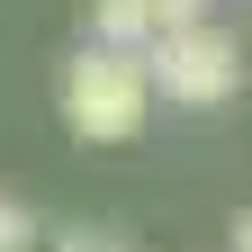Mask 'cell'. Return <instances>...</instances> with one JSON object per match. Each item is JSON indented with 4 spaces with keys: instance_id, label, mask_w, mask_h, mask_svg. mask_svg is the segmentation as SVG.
<instances>
[{
    "instance_id": "obj_1",
    "label": "cell",
    "mask_w": 252,
    "mask_h": 252,
    "mask_svg": "<svg viewBox=\"0 0 252 252\" xmlns=\"http://www.w3.org/2000/svg\"><path fill=\"white\" fill-rule=\"evenodd\" d=\"M54 108L81 144H126L144 135L153 117V81H144V54H108V45H81L54 81Z\"/></svg>"
},
{
    "instance_id": "obj_2",
    "label": "cell",
    "mask_w": 252,
    "mask_h": 252,
    "mask_svg": "<svg viewBox=\"0 0 252 252\" xmlns=\"http://www.w3.org/2000/svg\"><path fill=\"white\" fill-rule=\"evenodd\" d=\"M144 81L162 90L171 108H225L234 90H243V45H234L216 18L171 27V36H153V45H144Z\"/></svg>"
},
{
    "instance_id": "obj_3",
    "label": "cell",
    "mask_w": 252,
    "mask_h": 252,
    "mask_svg": "<svg viewBox=\"0 0 252 252\" xmlns=\"http://www.w3.org/2000/svg\"><path fill=\"white\" fill-rule=\"evenodd\" d=\"M90 45H108V54H144V45H153L144 0H90Z\"/></svg>"
},
{
    "instance_id": "obj_4",
    "label": "cell",
    "mask_w": 252,
    "mask_h": 252,
    "mask_svg": "<svg viewBox=\"0 0 252 252\" xmlns=\"http://www.w3.org/2000/svg\"><path fill=\"white\" fill-rule=\"evenodd\" d=\"M0 252H36V216H27L9 189H0Z\"/></svg>"
},
{
    "instance_id": "obj_5",
    "label": "cell",
    "mask_w": 252,
    "mask_h": 252,
    "mask_svg": "<svg viewBox=\"0 0 252 252\" xmlns=\"http://www.w3.org/2000/svg\"><path fill=\"white\" fill-rule=\"evenodd\" d=\"M144 18H153V36H171V27H198L207 18V0H144Z\"/></svg>"
},
{
    "instance_id": "obj_6",
    "label": "cell",
    "mask_w": 252,
    "mask_h": 252,
    "mask_svg": "<svg viewBox=\"0 0 252 252\" xmlns=\"http://www.w3.org/2000/svg\"><path fill=\"white\" fill-rule=\"evenodd\" d=\"M54 252H126V243H117V234H99V225H63V234H54Z\"/></svg>"
},
{
    "instance_id": "obj_7",
    "label": "cell",
    "mask_w": 252,
    "mask_h": 252,
    "mask_svg": "<svg viewBox=\"0 0 252 252\" xmlns=\"http://www.w3.org/2000/svg\"><path fill=\"white\" fill-rule=\"evenodd\" d=\"M234 252H252V207H243V216H234Z\"/></svg>"
}]
</instances>
